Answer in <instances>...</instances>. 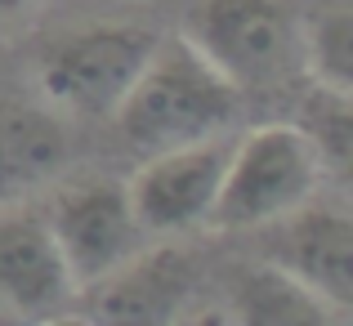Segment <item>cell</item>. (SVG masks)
<instances>
[{"label":"cell","mask_w":353,"mask_h":326,"mask_svg":"<svg viewBox=\"0 0 353 326\" xmlns=\"http://www.w3.org/2000/svg\"><path fill=\"white\" fill-rule=\"evenodd\" d=\"M241 112V90L215 63H206L188 45V36H165L157 41L148 68L130 85L112 112L117 139L139 156L165 152V147L201 143V139L224 134Z\"/></svg>","instance_id":"6da1fadb"},{"label":"cell","mask_w":353,"mask_h":326,"mask_svg":"<svg viewBox=\"0 0 353 326\" xmlns=\"http://www.w3.org/2000/svg\"><path fill=\"white\" fill-rule=\"evenodd\" d=\"M322 179L327 170L300 125H282V121L255 125L237 143H228V161L206 223L215 232H255L313 201Z\"/></svg>","instance_id":"7a4b0ae2"},{"label":"cell","mask_w":353,"mask_h":326,"mask_svg":"<svg viewBox=\"0 0 353 326\" xmlns=\"http://www.w3.org/2000/svg\"><path fill=\"white\" fill-rule=\"evenodd\" d=\"M157 32L152 23H90L68 32L41 54L36 85L45 103L59 108L63 116H85V121H108L139 81V72L152 59Z\"/></svg>","instance_id":"3957f363"},{"label":"cell","mask_w":353,"mask_h":326,"mask_svg":"<svg viewBox=\"0 0 353 326\" xmlns=\"http://www.w3.org/2000/svg\"><path fill=\"white\" fill-rule=\"evenodd\" d=\"M179 36L241 94L291 85L304 72L291 0H197Z\"/></svg>","instance_id":"277c9868"},{"label":"cell","mask_w":353,"mask_h":326,"mask_svg":"<svg viewBox=\"0 0 353 326\" xmlns=\"http://www.w3.org/2000/svg\"><path fill=\"white\" fill-rule=\"evenodd\" d=\"M259 232V259L277 264L304 282L331 313L349 322L353 313V219L345 206H295L291 215L264 223Z\"/></svg>","instance_id":"5b68a950"},{"label":"cell","mask_w":353,"mask_h":326,"mask_svg":"<svg viewBox=\"0 0 353 326\" xmlns=\"http://www.w3.org/2000/svg\"><path fill=\"white\" fill-rule=\"evenodd\" d=\"M72 286H90L112 273L139 246V219L121 179H77L45 210Z\"/></svg>","instance_id":"8992f818"},{"label":"cell","mask_w":353,"mask_h":326,"mask_svg":"<svg viewBox=\"0 0 353 326\" xmlns=\"http://www.w3.org/2000/svg\"><path fill=\"white\" fill-rule=\"evenodd\" d=\"M197 291V259L183 246H152L143 255H125L112 273L81 286L72 300H81L85 322L108 326H157L174 322L188 309Z\"/></svg>","instance_id":"52a82bcc"},{"label":"cell","mask_w":353,"mask_h":326,"mask_svg":"<svg viewBox=\"0 0 353 326\" xmlns=\"http://www.w3.org/2000/svg\"><path fill=\"white\" fill-rule=\"evenodd\" d=\"M224 161H228V143L219 134L201 139V143L152 152L139 165L134 179L125 183L139 232L161 237V232H188L197 223H206L219 192Z\"/></svg>","instance_id":"ba28073f"},{"label":"cell","mask_w":353,"mask_h":326,"mask_svg":"<svg viewBox=\"0 0 353 326\" xmlns=\"http://www.w3.org/2000/svg\"><path fill=\"white\" fill-rule=\"evenodd\" d=\"M68 264L41 210H23L18 201L0 206V304L18 318H54L72 309Z\"/></svg>","instance_id":"9c48e42d"},{"label":"cell","mask_w":353,"mask_h":326,"mask_svg":"<svg viewBox=\"0 0 353 326\" xmlns=\"http://www.w3.org/2000/svg\"><path fill=\"white\" fill-rule=\"evenodd\" d=\"M72 161V125L59 108L0 99V206L32 197Z\"/></svg>","instance_id":"30bf717a"},{"label":"cell","mask_w":353,"mask_h":326,"mask_svg":"<svg viewBox=\"0 0 353 326\" xmlns=\"http://www.w3.org/2000/svg\"><path fill=\"white\" fill-rule=\"evenodd\" d=\"M228 309H233V322H246V326H331V322H345L304 282H295L291 273H282L268 259L233 268V277H228Z\"/></svg>","instance_id":"8fae6325"},{"label":"cell","mask_w":353,"mask_h":326,"mask_svg":"<svg viewBox=\"0 0 353 326\" xmlns=\"http://www.w3.org/2000/svg\"><path fill=\"white\" fill-rule=\"evenodd\" d=\"M300 63L322 90H353V0H304L295 5Z\"/></svg>","instance_id":"7c38bea8"},{"label":"cell","mask_w":353,"mask_h":326,"mask_svg":"<svg viewBox=\"0 0 353 326\" xmlns=\"http://www.w3.org/2000/svg\"><path fill=\"white\" fill-rule=\"evenodd\" d=\"M300 130L309 134L322 170L349 179V161H353V108H349V94L313 85L309 103H304V116H300Z\"/></svg>","instance_id":"4fadbf2b"},{"label":"cell","mask_w":353,"mask_h":326,"mask_svg":"<svg viewBox=\"0 0 353 326\" xmlns=\"http://www.w3.org/2000/svg\"><path fill=\"white\" fill-rule=\"evenodd\" d=\"M27 5H36V0H0V18H9V14H23Z\"/></svg>","instance_id":"5bb4252c"}]
</instances>
